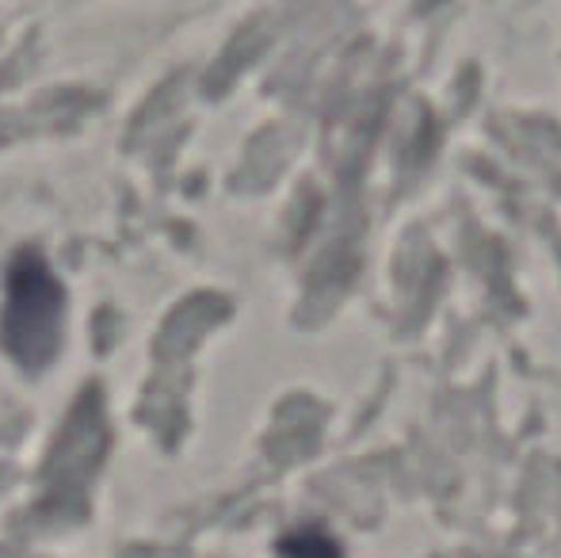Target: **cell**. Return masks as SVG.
<instances>
[{"instance_id": "cell-1", "label": "cell", "mask_w": 561, "mask_h": 558, "mask_svg": "<svg viewBox=\"0 0 561 558\" xmlns=\"http://www.w3.org/2000/svg\"><path fill=\"white\" fill-rule=\"evenodd\" d=\"M61 326H66V287L35 249H23L8 264L0 344L15 367L38 375L58 356Z\"/></svg>"}, {"instance_id": "cell-2", "label": "cell", "mask_w": 561, "mask_h": 558, "mask_svg": "<svg viewBox=\"0 0 561 558\" xmlns=\"http://www.w3.org/2000/svg\"><path fill=\"white\" fill-rule=\"evenodd\" d=\"M283 551L290 558H336L333 544L325 536H318V532H298V536H290L283 544Z\"/></svg>"}]
</instances>
